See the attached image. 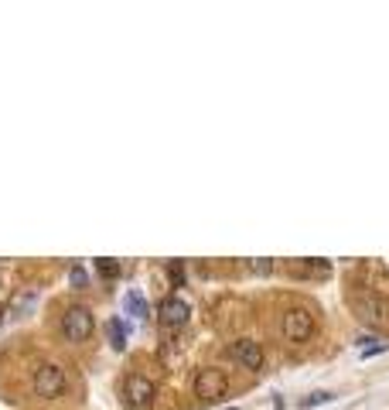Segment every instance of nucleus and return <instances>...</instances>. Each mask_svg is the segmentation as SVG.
I'll return each instance as SVG.
<instances>
[{"label": "nucleus", "mask_w": 389, "mask_h": 410, "mask_svg": "<svg viewBox=\"0 0 389 410\" xmlns=\"http://www.w3.org/2000/svg\"><path fill=\"white\" fill-rule=\"evenodd\" d=\"M96 270H100V277L113 281V277L120 274V263H116V260H96Z\"/></svg>", "instance_id": "nucleus-11"}, {"label": "nucleus", "mask_w": 389, "mask_h": 410, "mask_svg": "<svg viewBox=\"0 0 389 410\" xmlns=\"http://www.w3.org/2000/svg\"><path fill=\"white\" fill-rule=\"evenodd\" d=\"M106 332H109V342H113V349H127V325L120 322V318H113L109 325H106Z\"/></svg>", "instance_id": "nucleus-9"}, {"label": "nucleus", "mask_w": 389, "mask_h": 410, "mask_svg": "<svg viewBox=\"0 0 389 410\" xmlns=\"http://www.w3.org/2000/svg\"><path fill=\"white\" fill-rule=\"evenodd\" d=\"M168 270H171V281H175L178 287H182V284H184V270H182V267H178V263H171Z\"/></svg>", "instance_id": "nucleus-14"}, {"label": "nucleus", "mask_w": 389, "mask_h": 410, "mask_svg": "<svg viewBox=\"0 0 389 410\" xmlns=\"http://www.w3.org/2000/svg\"><path fill=\"white\" fill-rule=\"evenodd\" d=\"M226 390H229V376H226L222 369L208 366V369H198V373H195V397H198V400L215 404V400L226 397Z\"/></svg>", "instance_id": "nucleus-1"}, {"label": "nucleus", "mask_w": 389, "mask_h": 410, "mask_svg": "<svg viewBox=\"0 0 389 410\" xmlns=\"http://www.w3.org/2000/svg\"><path fill=\"white\" fill-rule=\"evenodd\" d=\"M127 311L133 315V318H147V301H144L140 291H130L127 294Z\"/></svg>", "instance_id": "nucleus-10"}, {"label": "nucleus", "mask_w": 389, "mask_h": 410, "mask_svg": "<svg viewBox=\"0 0 389 410\" xmlns=\"http://www.w3.org/2000/svg\"><path fill=\"white\" fill-rule=\"evenodd\" d=\"M280 335L287 342H308L314 335V315L308 308H290L280 318Z\"/></svg>", "instance_id": "nucleus-2"}, {"label": "nucleus", "mask_w": 389, "mask_h": 410, "mask_svg": "<svg viewBox=\"0 0 389 410\" xmlns=\"http://www.w3.org/2000/svg\"><path fill=\"white\" fill-rule=\"evenodd\" d=\"M188 315H191V311H188V305H184L178 294H175V298H164L161 308H157V318H161L164 329H182L184 322H188Z\"/></svg>", "instance_id": "nucleus-6"}, {"label": "nucleus", "mask_w": 389, "mask_h": 410, "mask_svg": "<svg viewBox=\"0 0 389 410\" xmlns=\"http://www.w3.org/2000/svg\"><path fill=\"white\" fill-rule=\"evenodd\" d=\"M62 335L69 342H86L93 335V311L86 305L65 308V315H62Z\"/></svg>", "instance_id": "nucleus-3"}, {"label": "nucleus", "mask_w": 389, "mask_h": 410, "mask_svg": "<svg viewBox=\"0 0 389 410\" xmlns=\"http://www.w3.org/2000/svg\"><path fill=\"white\" fill-rule=\"evenodd\" d=\"M31 390L38 393V397H58L62 390H65V369L62 366H55V362H45V366H38L34 369V376H31Z\"/></svg>", "instance_id": "nucleus-4"}, {"label": "nucleus", "mask_w": 389, "mask_h": 410, "mask_svg": "<svg viewBox=\"0 0 389 410\" xmlns=\"http://www.w3.org/2000/svg\"><path fill=\"white\" fill-rule=\"evenodd\" d=\"M359 311H362L365 322H372V318H376V322H386V305H383L379 298H362V301H359Z\"/></svg>", "instance_id": "nucleus-8"}, {"label": "nucleus", "mask_w": 389, "mask_h": 410, "mask_svg": "<svg viewBox=\"0 0 389 410\" xmlns=\"http://www.w3.org/2000/svg\"><path fill=\"white\" fill-rule=\"evenodd\" d=\"M154 400V383L147 380V376H127V383H123V404L127 407H147Z\"/></svg>", "instance_id": "nucleus-5"}, {"label": "nucleus", "mask_w": 389, "mask_h": 410, "mask_svg": "<svg viewBox=\"0 0 389 410\" xmlns=\"http://www.w3.org/2000/svg\"><path fill=\"white\" fill-rule=\"evenodd\" d=\"M250 270H253V274H270V270H273V263H270V260H253V263H250Z\"/></svg>", "instance_id": "nucleus-13"}, {"label": "nucleus", "mask_w": 389, "mask_h": 410, "mask_svg": "<svg viewBox=\"0 0 389 410\" xmlns=\"http://www.w3.org/2000/svg\"><path fill=\"white\" fill-rule=\"evenodd\" d=\"M0 325H4V311H0Z\"/></svg>", "instance_id": "nucleus-16"}, {"label": "nucleus", "mask_w": 389, "mask_h": 410, "mask_svg": "<svg viewBox=\"0 0 389 410\" xmlns=\"http://www.w3.org/2000/svg\"><path fill=\"white\" fill-rule=\"evenodd\" d=\"M328 400H335V393H325V390H318L311 397H304L301 400V407H314V404H328Z\"/></svg>", "instance_id": "nucleus-12"}, {"label": "nucleus", "mask_w": 389, "mask_h": 410, "mask_svg": "<svg viewBox=\"0 0 389 410\" xmlns=\"http://www.w3.org/2000/svg\"><path fill=\"white\" fill-rule=\"evenodd\" d=\"M229 352H233V359L243 366V369H253V373L263 369V349H259L253 338H239Z\"/></svg>", "instance_id": "nucleus-7"}, {"label": "nucleus", "mask_w": 389, "mask_h": 410, "mask_svg": "<svg viewBox=\"0 0 389 410\" xmlns=\"http://www.w3.org/2000/svg\"><path fill=\"white\" fill-rule=\"evenodd\" d=\"M72 284H76V287H86V274H82V270H72Z\"/></svg>", "instance_id": "nucleus-15"}]
</instances>
